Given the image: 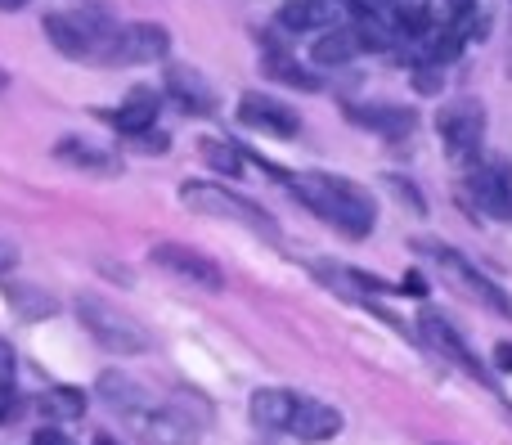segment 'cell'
Wrapping results in <instances>:
<instances>
[{"label": "cell", "mask_w": 512, "mask_h": 445, "mask_svg": "<svg viewBox=\"0 0 512 445\" xmlns=\"http://www.w3.org/2000/svg\"><path fill=\"white\" fill-rule=\"evenodd\" d=\"M346 117H355L360 126L369 131L387 135V140H400V135L414 131V113L409 108H396V104H373V108H346Z\"/></svg>", "instance_id": "obj_20"}, {"label": "cell", "mask_w": 512, "mask_h": 445, "mask_svg": "<svg viewBox=\"0 0 512 445\" xmlns=\"http://www.w3.org/2000/svg\"><path fill=\"white\" fill-rule=\"evenodd\" d=\"M14 266V248H9V243H0V270H9Z\"/></svg>", "instance_id": "obj_32"}, {"label": "cell", "mask_w": 512, "mask_h": 445, "mask_svg": "<svg viewBox=\"0 0 512 445\" xmlns=\"http://www.w3.org/2000/svg\"><path fill=\"white\" fill-rule=\"evenodd\" d=\"M104 117H108V122H113L122 135L140 140L144 131H153V126H158V90H149V86L131 90V95L122 99V108H108Z\"/></svg>", "instance_id": "obj_17"}, {"label": "cell", "mask_w": 512, "mask_h": 445, "mask_svg": "<svg viewBox=\"0 0 512 445\" xmlns=\"http://www.w3.org/2000/svg\"><path fill=\"white\" fill-rule=\"evenodd\" d=\"M387 185H391V189H396V194H400V198H405V203H409V207H414V212H427V203H423V198H418V194H414V189H409V180L391 176V180H387Z\"/></svg>", "instance_id": "obj_26"}, {"label": "cell", "mask_w": 512, "mask_h": 445, "mask_svg": "<svg viewBox=\"0 0 512 445\" xmlns=\"http://www.w3.org/2000/svg\"><path fill=\"white\" fill-rule=\"evenodd\" d=\"M41 410L50 414V419H81L86 414V401H81V392L77 387H54V392H45L41 396Z\"/></svg>", "instance_id": "obj_22"}, {"label": "cell", "mask_w": 512, "mask_h": 445, "mask_svg": "<svg viewBox=\"0 0 512 445\" xmlns=\"http://www.w3.org/2000/svg\"><path fill=\"white\" fill-rule=\"evenodd\" d=\"M418 333H423V342L436 351V356H445L450 365H459L463 374H472V378H486V369H481V360L472 356V347L459 338V329H454L445 315H436V311H423V320H418Z\"/></svg>", "instance_id": "obj_11"}, {"label": "cell", "mask_w": 512, "mask_h": 445, "mask_svg": "<svg viewBox=\"0 0 512 445\" xmlns=\"http://www.w3.org/2000/svg\"><path fill=\"white\" fill-rule=\"evenodd\" d=\"M270 72H279V81H288V86H297V90H319V77L297 68L288 54H270Z\"/></svg>", "instance_id": "obj_23"}, {"label": "cell", "mask_w": 512, "mask_h": 445, "mask_svg": "<svg viewBox=\"0 0 512 445\" xmlns=\"http://www.w3.org/2000/svg\"><path fill=\"white\" fill-rule=\"evenodd\" d=\"M418 252H427V261H432L436 270L445 275V284H454L463 297H472V302H481L486 311H495V315H508L512 320V297L504 293V288L495 284V279H486L477 266H472L463 252H454L450 243H418Z\"/></svg>", "instance_id": "obj_6"}, {"label": "cell", "mask_w": 512, "mask_h": 445, "mask_svg": "<svg viewBox=\"0 0 512 445\" xmlns=\"http://www.w3.org/2000/svg\"><path fill=\"white\" fill-rule=\"evenodd\" d=\"M360 50H364L360 27H328V32H319V41L310 45L315 63H324V68H337V63H351Z\"/></svg>", "instance_id": "obj_19"}, {"label": "cell", "mask_w": 512, "mask_h": 445, "mask_svg": "<svg viewBox=\"0 0 512 445\" xmlns=\"http://www.w3.org/2000/svg\"><path fill=\"white\" fill-rule=\"evenodd\" d=\"M342 432V414L333 410L328 401H315V396H301L297 410H292V423H288V437L306 441V445H324Z\"/></svg>", "instance_id": "obj_15"}, {"label": "cell", "mask_w": 512, "mask_h": 445, "mask_svg": "<svg viewBox=\"0 0 512 445\" xmlns=\"http://www.w3.org/2000/svg\"><path fill=\"white\" fill-rule=\"evenodd\" d=\"M135 144H144V149H149V153H162V149H171V135L153 126V131H144V135H140V140H135Z\"/></svg>", "instance_id": "obj_27"}, {"label": "cell", "mask_w": 512, "mask_h": 445, "mask_svg": "<svg viewBox=\"0 0 512 445\" xmlns=\"http://www.w3.org/2000/svg\"><path fill=\"white\" fill-rule=\"evenodd\" d=\"M292 180V194L301 198V207L328 221L337 234L346 239H369L373 221H378V203H373L369 189H360L355 180L333 176V171H297Z\"/></svg>", "instance_id": "obj_2"}, {"label": "cell", "mask_w": 512, "mask_h": 445, "mask_svg": "<svg viewBox=\"0 0 512 445\" xmlns=\"http://www.w3.org/2000/svg\"><path fill=\"white\" fill-rule=\"evenodd\" d=\"M77 315L90 338L104 351H113V356H144V351H153V333L135 315H126L122 306H113L108 297H81Z\"/></svg>", "instance_id": "obj_4"}, {"label": "cell", "mask_w": 512, "mask_h": 445, "mask_svg": "<svg viewBox=\"0 0 512 445\" xmlns=\"http://www.w3.org/2000/svg\"><path fill=\"white\" fill-rule=\"evenodd\" d=\"M414 86L423 90V95H436V90H441V68H436V63H418Z\"/></svg>", "instance_id": "obj_25"}, {"label": "cell", "mask_w": 512, "mask_h": 445, "mask_svg": "<svg viewBox=\"0 0 512 445\" xmlns=\"http://www.w3.org/2000/svg\"><path fill=\"white\" fill-rule=\"evenodd\" d=\"M180 203H185L189 212L207 216V221H239V225H248V230L261 234V239H279V230L270 225V216H265L252 198L234 194V189H225V185L185 180V185H180Z\"/></svg>", "instance_id": "obj_5"}, {"label": "cell", "mask_w": 512, "mask_h": 445, "mask_svg": "<svg viewBox=\"0 0 512 445\" xmlns=\"http://www.w3.org/2000/svg\"><path fill=\"white\" fill-rule=\"evenodd\" d=\"M239 122L252 126V131H261V135H279V140H288V135L301 131V117L292 113L288 104H279V99L261 95V90H248V95L239 99Z\"/></svg>", "instance_id": "obj_12"}, {"label": "cell", "mask_w": 512, "mask_h": 445, "mask_svg": "<svg viewBox=\"0 0 512 445\" xmlns=\"http://www.w3.org/2000/svg\"><path fill=\"white\" fill-rule=\"evenodd\" d=\"M167 99L180 108V113H189V117H212L216 113V90L207 86V77L203 72H194V68H185V63H171L167 68Z\"/></svg>", "instance_id": "obj_13"}, {"label": "cell", "mask_w": 512, "mask_h": 445, "mask_svg": "<svg viewBox=\"0 0 512 445\" xmlns=\"http://www.w3.org/2000/svg\"><path fill=\"white\" fill-rule=\"evenodd\" d=\"M32 445H72L68 437H63L59 428H45V432H36V441Z\"/></svg>", "instance_id": "obj_28"}, {"label": "cell", "mask_w": 512, "mask_h": 445, "mask_svg": "<svg viewBox=\"0 0 512 445\" xmlns=\"http://www.w3.org/2000/svg\"><path fill=\"white\" fill-rule=\"evenodd\" d=\"M297 401L301 396L288 387H261V392H252V423L265 432H288Z\"/></svg>", "instance_id": "obj_18"}, {"label": "cell", "mask_w": 512, "mask_h": 445, "mask_svg": "<svg viewBox=\"0 0 512 445\" xmlns=\"http://www.w3.org/2000/svg\"><path fill=\"white\" fill-rule=\"evenodd\" d=\"M54 158L86 171V176H117V171H122V158H117L113 149H104V144H95V140H81V135H68V140L54 144Z\"/></svg>", "instance_id": "obj_16"}, {"label": "cell", "mask_w": 512, "mask_h": 445, "mask_svg": "<svg viewBox=\"0 0 512 445\" xmlns=\"http://www.w3.org/2000/svg\"><path fill=\"white\" fill-rule=\"evenodd\" d=\"M346 9H351L346 0H283L279 23L288 32H328V27H342Z\"/></svg>", "instance_id": "obj_14"}, {"label": "cell", "mask_w": 512, "mask_h": 445, "mask_svg": "<svg viewBox=\"0 0 512 445\" xmlns=\"http://www.w3.org/2000/svg\"><path fill=\"white\" fill-rule=\"evenodd\" d=\"M445 5H450V14H454V18H468L477 0H445Z\"/></svg>", "instance_id": "obj_30"}, {"label": "cell", "mask_w": 512, "mask_h": 445, "mask_svg": "<svg viewBox=\"0 0 512 445\" xmlns=\"http://www.w3.org/2000/svg\"><path fill=\"white\" fill-rule=\"evenodd\" d=\"M27 0H0V14H14V9H23Z\"/></svg>", "instance_id": "obj_33"}, {"label": "cell", "mask_w": 512, "mask_h": 445, "mask_svg": "<svg viewBox=\"0 0 512 445\" xmlns=\"http://www.w3.org/2000/svg\"><path fill=\"white\" fill-rule=\"evenodd\" d=\"M198 153H203V162L212 171H221V176H239V171H243L239 144L225 140V135H207V140H198Z\"/></svg>", "instance_id": "obj_21"}, {"label": "cell", "mask_w": 512, "mask_h": 445, "mask_svg": "<svg viewBox=\"0 0 512 445\" xmlns=\"http://www.w3.org/2000/svg\"><path fill=\"white\" fill-rule=\"evenodd\" d=\"M436 131H441L450 158L472 162L481 153V140H486V108H481V99H454L450 108H441Z\"/></svg>", "instance_id": "obj_7"}, {"label": "cell", "mask_w": 512, "mask_h": 445, "mask_svg": "<svg viewBox=\"0 0 512 445\" xmlns=\"http://www.w3.org/2000/svg\"><path fill=\"white\" fill-rule=\"evenodd\" d=\"M468 198L490 221H512V167L504 158L477 162V167L468 171Z\"/></svg>", "instance_id": "obj_9"}, {"label": "cell", "mask_w": 512, "mask_h": 445, "mask_svg": "<svg viewBox=\"0 0 512 445\" xmlns=\"http://www.w3.org/2000/svg\"><path fill=\"white\" fill-rule=\"evenodd\" d=\"M171 54V32L158 23H131L117 32L113 54L108 63H122V68H144V63H162Z\"/></svg>", "instance_id": "obj_10"}, {"label": "cell", "mask_w": 512, "mask_h": 445, "mask_svg": "<svg viewBox=\"0 0 512 445\" xmlns=\"http://www.w3.org/2000/svg\"><path fill=\"white\" fill-rule=\"evenodd\" d=\"M405 288H409V297H423L427 293V284L418 275H405Z\"/></svg>", "instance_id": "obj_31"}, {"label": "cell", "mask_w": 512, "mask_h": 445, "mask_svg": "<svg viewBox=\"0 0 512 445\" xmlns=\"http://www.w3.org/2000/svg\"><path fill=\"white\" fill-rule=\"evenodd\" d=\"M95 445H117L113 437H95Z\"/></svg>", "instance_id": "obj_34"}, {"label": "cell", "mask_w": 512, "mask_h": 445, "mask_svg": "<svg viewBox=\"0 0 512 445\" xmlns=\"http://www.w3.org/2000/svg\"><path fill=\"white\" fill-rule=\"evenodd\" d=\"M153 266L167 270V275L185 279V284L203 288V293H221L225 288V270L216 266L212 257H203L198 248H189V243H158V248L149 252Z\"/></svg>", "instance_id": "obj_8"}, {"label": "cell", "mask_w": 512, "mask_h": 445, "mask_svg": "<svg viewBox=\"0 0 512 445\" xmlns=\"http://www.w3.org/2000/svg\"><path fill=\"white\" fill-rule=\"evenodd\" d=\"M495 365L504 369V374H512V342H499L495 347Z\"/></svg>", "instance_id": "obj_29"}, {"label": "cell", "mask_w": 512, "mask_h": 445, "mask_svg": "<svg viewBox=\"0 0 512 445\" xmlns=\"http://www.w3.org/2000/svg\"><path fill=\"white\" fill-rule=\"evenodd\" d=\"M9 302H14L18 315H45V311H50V302H41V297H36V288H9Z\"/></svg>", "instance_id": "obj_24"}, {"label": "cell", "mask_w": 512, "mask_h": 445, "mask_svg": "<svg viewBox=\"0 0 512 445\" xmlns=\"http://www.w3.org/2000/svg\"><path fill=\"white\" fill-rule=\"evenodd\" d=\"M117 32H122V27H117L113 14L99 5H77V9H68V14L45 18L50 45L59 54H68V59H81V63H108Z\"/></svg>", "instance_id": "obj_3"}, {"label": "cell", "mask_w": 512, "mask_h": 445, "mask_svg": "<svg viewBox=\"0 0 512 445\" xmlns=\"http://www.w3.org/2000/svg\"><path fill=\"white\" fill-rule=\"evenodd\" d=\"M99 401L144 445H194L203 423H212V410L194 405L198 396H153L144 383L117 369L99 378Z\"/></svg>", "instance_id": "obj_1"}]
</instances>
